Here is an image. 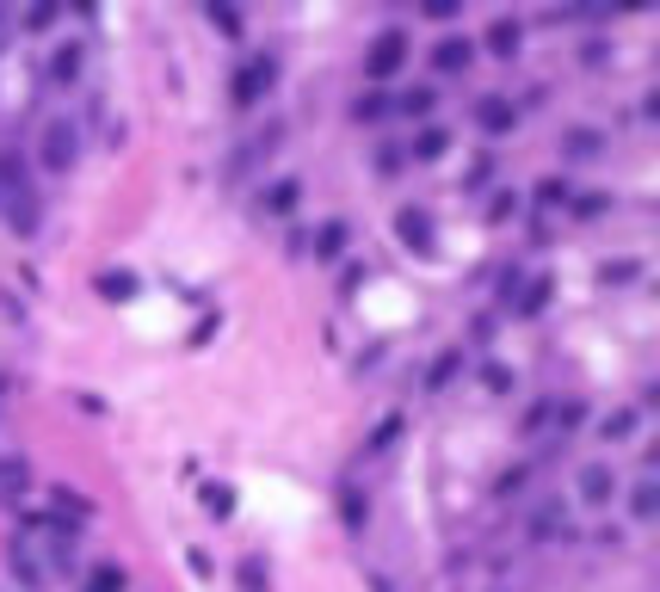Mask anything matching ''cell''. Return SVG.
I'll list each match as a JSON object with an SVG mask.
<instances>
[{"label": "cell", "instance_id": "4316f807", "mask_svg": "<svg viewBox=\"0 0 660 592\" xmlns=\"http://www.w3.org/2000/svg\"><path fill=\"white\" fill-rule=\"evenodd\" d=\"M574 192H568V179H543L537 185V204H568Z\"/></svg>", "mask_w": 660, "mask_h": 592}, {"label": "cell", "instance_id": "4dcf8cb0", "mask_svg": "<svg viewBox=\"0 0 660 592\" xmlns=\"http://www.w3.org/2000/svg\"><path fill=\"white\" fill-rule=\"evenodd\" d=\"M25 25H31V31H44V25H56V7H31V13H25Z\"/></svg>", "mask_w": 660, "mask_h": 592}, {"label": "cell", "instance_id": "83f0119b", "mask_svg": "<svg viewBox=\"0 0 660 592\" xmlns=\"http://www.w3.org/2000/svg\"><path fill=\"white\" fill-rule=\"evenodd\" d=\"M0 488H25V457H0Z\"/></svg>", "mask_w": 660, "mask_h": 592}, {"label": "cell", "instance_id": "4fadbf2b", "mask_svg": "<svg viewBox=\"0 0 660 592\" xmlns=\"http://www.w3.org/2000/svg\"><path fill=\"white\" fill-rule=\"evenodd\" d=\"M445 148H451V130H445V124H426V130L414 136V148H408V155H414V161H438Z\"/></svg>", "mask_w": 660, "mask_h": 592}, {"label": "cell", "instance_id": "5b68a950", "mask_svg": "<svg viewBox=\"0 0 660 592\" xmlns=\"http://www.w3.org/2000/svg\"><path fill=\"white\" fill-rule=\"evenodd\" d=\"M395 235L408 241V247H420V253H432V241H438V222H432V210L408 204V210H395Z\"/></svg>", "mask_w": 660, "mask_h": 592}, {"label": "cell", "instance_id": "1f68e13d", "mask_svg": "<svg viewBox=\"0 0 660 592\" xmlns=\"http://www.w3.org/2000/svg\"><path fill=\"white\" fill-rule=\"evenodd\" d=\"M377 173H401V155H395V142H383V155H377Z\"/></svg>", "mask_w": 660, "mask_h": 592}, {"label": "cell", "instance_id": "603a6c76", "mask_svg": "<svg viewBox=\"0 0 660 592\" xmlns=\"http://www.w3.org/2000/svg\"><path fill=\"white\" fill-rule=\"evenodd\" d=\"M543 303H549V278H531V284H525V296H519V315H537Z\"/></svg>", "mask_w": 660, "mask_h": 592}, {"label": "cell", "instance_id": "9c48e42d", "mask_svg": "<svg viewBox=\"0 0 660 592\" xmlns=\"http://www.w3.org/2000/svg\"><path fill=\"white\" fill-rule=\"evenodd\" d=\"M605 148V136L593 130V124H574V130H562V161H593Z\"/></svg>", "mask_w": 660, "mask_h": 592}, {"label": "cell", "instance_id": "44dd1931", "mask_svg": "<svg viewBox=\"0 0 660 592\" xmlns=\"http://www.w3.org/2000/svg\"><path fill=\"white\" fill-rule=\"evenodd\" d=\"M87 592H124V568H118V562H99V568L87 574Z\"/></svg>", "mask_w": 660, "mask_h": 592}, {"label": "cell", "instance_id": "277c9868", "mask_svg": "<svg viewBox=\"0 0 660 592\" xmlns=\"http://www.w3.org/2000/svg\"><path fill=\"white\" fill-rule=\"evenodd\" d=\"M574 494H580L586 506H611V500H617V469H611L605 457L580 463V469H574Z\"/></svg>", "mask_w": 660, "mask_h": 592}, {"label": "cell", "instance_id": "8fae6325", "mask_svg": "<svg viewBox=\"0 0 660 592\" xmlns=\"http://www.w3.org/2000/svg\"><path fill=\"white\" fill-rule=\"evenodd\" d=\"M50 81L56 87H75L81 81V44H56L50 50Z\"/></svg>", "mask_w": 660, "mask_h": 592}, {"label": "cell", "instance_id": "f1b7e54d", "mask_svg": "<svg viewBox=\"0 0 660 592\" xmlns=\"http://www.w3.org/2000/svg\"><path fill=\"white\" fill-rule=\"evenodd\" d=\"M426 19H438V25H451V19H457V0H426Z\"/></svg>", "mask_w": 660, "mask_h": 592}, {"label": "cell", "instance_id": "ffe728a7", "mask_svg": "<svg viewBox=\"0 0 660 592\" xmlns=\"http://www.w3.org/2000/svg\"><path fill=\"white\" fill-rule=\"evenodd\" d=\"M389 111H395L389 93H364V99L352 105V118H358V124H377V118H389Z\"/></svg>", "mask_w": 660, "mask_h": 592}, {"label": "cell", "instance_id": "d6986e66", "mask_svg": "<svg viewBox=\"0 0 660 592\" xmlns=\"http://www.w3.org/2000/svg\"><path fill=\"white\" fill-rule=\"evenodd\" d=\"M235 580H241V592H272V574H266L260 555H247V562L235 568Z\"/></svg>", "mask_w": 660, "mask_h": 592}, {"label": "cell", "instance_id": "9a60e30c", "mask_svg": "<svg viewBox=\"0 0 660 592\" xmlns=\"http://www.w3.org/2000/svg\"><path fill=\"white\" fill-rule=\"evenodd\" d=\"M531 537H537V543H549V537H568V512H562L556 500H549V506L531 518Z\"/></svg>", "mask_w": 660, "mask_h": 592}, {"label": "cell", "instance_id": "ba28073f", "mask_svg": "<svg viewBox=\"0 0 660 592\" xmlns=\"http://www.w3.org/2000/svg\"><path fill=\"white\" fill-rule=\"evenodd\" d=\"M475 62V44H469V37H438V44H432V68L438 74H463Z\"/></svg>", "mask_w": 660, "mask_h": 592}, {"label": "cell", "instance_id": "ac0fdd59", "mask_svg": "<svg viewBox=\"0 0 660 592\" xmlns=\"http://www.w3.org/2000/svg\"><path fill=\"white\" fill-rule=\"evenodd\" d=\"M630 512L642 518V525H648V518L660 512V488H654V475H642V481H636V488H630Z\"/></svg>", "mask_w": 660, "mask_h": 592}, {"label": "cell", "instance_id": "d4e9b609", "mask_svg": "<svg viewBox=\"0 0 660 592\" xmlns=\"http://www.w3.org/2000/svg\"><path fill=\"white\" fill-rule=\"evenodd\" d=\"M99 290L112 296V303H124V296L136 290V278H130V272H105V278H99Z\"/></svg>", "mask_w": 660, "mask_h": 592}, {"label": "cell", "instance_id": "e0dca14e", "mask_svg": "<svg viewBox=\"0 0 660 592\" xmlns=\"http://www.w3.org/2000/svg\"><path fill=\"white\" fill-rule=\"evenodd\" d=\"M395 111H401V118H432V105H438V93L432 87H408V93H401V99H389Z\"/></svg>", "mask_w": 660, "mask_h": 592}, {"label": "cell", "instance_id": "7402d4cb", "mask_svg": "<svg viewBox=\"0 0 660 592\" xmlns=\"http://www.w3.org/2000/svg\"><path fill=\"white\" fill-rule=\"evenodd\" d=\"M204 512H210V518H229V512H235V500H229L223 481H210V488H204Z\"/></svg>", "mask_w": 660, "mask_h": 592}, {"label": "cell", "instance_id": "52a82bcc", "mask_svg": "<svg viewBox=\"0 0 660 592\" xmlns=\"http://www.w3.org/2000/svg\"><path fill=\"white\" fill-rule=\"evenodd\" d=\"M7 568H13V580H19L25 592H38V586H44V562H38V549H31L25 537L7 543Z\"/></svg>", "mask_w": 660, "mask_h": 592}, {"label": "cell", "instance_id": "3957f363", "mask_svg": "<svg viewBox=\"0 0 660 592\" xmlns=\"http://www.w3.org/2000/svg\"><path fill=\"white\" fill-rule=\"evenodd\" d=\"M401 62H408V31L389 25L371 37V50H364V81H389V74H401Z\"/></svg>", "mask_w": 660, "mask_h": 592}, {"label": "cell", "instance_id": "2e32d148", "mask_svg": "<svg viewBox=\"0 0 660 592\" xmlns=\"http://www.w3.org/2000/svg\"><path fill=\"white\" fill-rule=\"evenodd\" d=\"M636 426H642V407H611V414L599 420L605 438H636Z\"/></svg>", "mask_w": 660, "mask_h": 592}, {"label": "cell", "instance_id": "484cf974", "mask_svg": "<svg viewBox=\"0 0 660 592\" xmlns=\"http://www.w3.org/2000/svg\"><path fill=\"white\" fill-rule=\"evenodd\" d=\"M204 19H210L216 31H229V37L241 31V13H235V7H204Z\"/></svg>", "mask_w": 660, "mask_h": 592}, {"label": "cell", "instance_id": "5bb4252c", "mask_svg": "<svg viewBox=\"0 0 660 592\" xmlns=\"http://www.w3.org/2000/svg\"><path fill=\"white\" fill-rule=\"evenodd\" d=\"M346 235H352V229H346L340 216L321 222V229H315V259H340V253H346Z\"/></svg>", "mask_w": 660, "mask_h": 592}, {"label": "cell", "instance_id": "f546056e", "mask_svg": "<svg viewBox=\"0 0 660 592\" xmlns=\"http://www.w3.org/2000/svg\"><path fill=\"white\" fill-rule=\"evenodd\" d=\"M599 278H605V284H630V278H636V266H630V259H617V266H605Z\"/></svg>", "mask_w": 660, "mask_h": 592}, {"label": "cell", "instance_id": "6da1fadb", "mask_svg": "<svg viewBox=\"0 0 660 592\" xmlns=\"http://www.w3.org/2000/svg\"><path fill=\"white\" fill-rule=\"evenodd\" d=\"M272 87H278V56H247V62H241V74L229 81V99H235L241 111H253V105H260Z\"/></svg>", "mask_w": 660, "mask_h": 592}, {"label": "cell", "instance_id": "8992f818", "mask_svg": "<svg viewBox=\"0 0 660 592\" xmlns=\"http://www.w3.org/2000/svg\"><path fill=\"white\" fill-rule=\"evenodd\" d=\"M475 124H482L488 136H506L512 124H519V111H512L506 93H482V99H475Z\"/></svg>", "mask_w": 660, "mask_h": 592}, {"label": "cell", "instance_id": "7c38bea8", "mask_svg": "<svg viewBox=\"0 0 660 592\" xmlns=\"http://www.w3.org/2000/svg\"><path fill=\"white\" fill-rule=\"evenodd\" d=\"M297 198H303V185H297V179H272L260 204H266V216H290V210H297Z\"/></svg>", "mask_w": 660, "mask_h": 592}, {"label": "cell", "instance_id": "7a4b0ae2", "mask_svg": "<svg viewBox=\"0 0 660 592\" xmlns=\"http://www.w3.org/2000/svg\"><path fill=\"white\" fill-rule=\"evenodd\" d=\"M38 161L50 167V173H68L81 161V130L68 124V118H50L44 130H38Z\"/></svg>", "mask_w": 660, "mask_h": 592}, {"label": "cell", "instance_id": "30bf717a", "mask_svg": "<svg viewBox=\"0 0 660 592\" xmlns=\"http://www.w3.org/2000/svg\"><path fill=\"white\" fill-rule=\"evenodd\" d=\"M482 44H488L494 56H519V44H525V25H519V19H506V13H500V19L488 25V37H482Z\"/></svg>", "mask_w": 660, "mask_h": 592}, {"label": "cell", "instance_id": "cb8c5ba5", "mask_svg": "<svg viewBox=\"0 0 660 592\" xmlns=\"http://www.w3.org/2000/svg\"><path fill=\"white\" fill-rule=\"evenodd\" d=\"M549 414H556V432H574L586 420V401H562V407H549Z\"/></svg>", "mask_w": 660, "mask_h": 592}]
</instances>
